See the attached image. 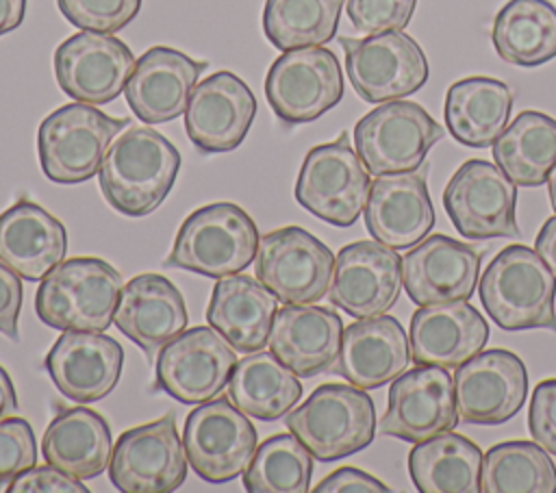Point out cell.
<instances>
[{
    "label": "cell",
    "mask_w": 556,
    "mask_h": 493,
    "mask_svg": "<svg viewBox=\"0 0 556 493\" xmlns=\"http://www.w3.org/2000/svg\"><path fill=\"white\" fill-rule=\"evenodd\" d=\"M178 169L180 152L165 135L148 126H130L111 141L98 180L115 211L143 217L169 195Z\"/></svg>",
    "instance_id": "6da1fadb"
},
{
    "label": "cell",
    "mask_w": 556,
    "mask_h": 493,
    "mask_svg": "<svg viewBox=\"0 0 556 493\" xmlns=\"http://www.w3.org/2000/svg\"><path fill=\"white\" fill-rule=\"evenodd\" d=\"M478 293L502 330L556 332V276L536 250L519 243L500 250L482 271Z\"/></svg>",
    "instance_id": "7a4b0ae2"
},
{
    "label": "cell",
    "mask_w": 556,
    "mask_h": 493,
    "mask_svg": "<svg viewBox=\"0 0 556 493\" xmlns=\"http://www.w3.org/2000/svg\"><path fill=\"white\" fill-rule=\"evenodd\" d=\"M122 274L96 256L61 261L39 285L35 311L56 330L104 332L122 293Z\"/></svg>",
    "instance_id": "3957f363"
},
{
    "label": "cell",
    "mask_w": 556,
    "mask_h": 493,
    "mask_svg": "<svg viewBox=\"0 0 556 493\" xmlns=\"http://www.w3.org/2000/svg\"><path fill=\"white\" fill-rule=\"evenodd\" d=\"M258 241L254 219L239 204L213 202L182 222L163 265L224 278L243 271L256 258Z\"/></svg>",
    "instance_id": "277c9868"
},
{
    "label": "cell",
    "mask_w": 556,
    "mask_h": 493,
    "mask_svg": "<svg viewBox=\"0 0 556 493\" xmlns=\"http://www.w3.org/2000/svg\"><path fill=\"white\" fill-rule=\"evenodd\" d=\"M313 458L332 463L365 450L376 434L374 400L354 384L326 382L285 415Z\"/></svg>",
    "instance_id": "5b68a950"
},
{
    "label": "cell",
    "mask_w": 556,
    "mask_h": 493,
    "mask_svg": "<svg viewBox=\"0 0 556 493\" xmlns=\"http://www.w3.org/2000/svg\"><path fill=\"white\" fill-rule=\"evenodd\" d=\"M124 126H128L126 117H111L85 102L52 111L37 132L43 174L59 185H78L93 178L113 137Z\"/></svg>",
    "instance_id": "8992f818"
},
{
    "label": "cell",
    "mask_w": 556,
    "mask_h": 493,
    "mask_svg": "<svg viewBox=\"0 0 556 493\" xmlns=\"http://www.w3.org/2000/svg\"><path fill=\"white\" fill-rule=\"evenodd\" d=\"M369 185V172L343 132L308 150L295 180V200L321 222L345 228L363 213Z\"/></svg>",
    "instance_id": "52a82bcc"
},
{
    "label": "cell",
    "mask_w": 556,
    "mask_h": 493,
    "mask_svg": "<svg viewBox=\"0 0 556 493\" xmlns=\"http://www.w3.org/2000/svg\"><path fill=\"white\" fill-rule=\"evenodd\" d=\"M441 137V124L408 100L382 102L354 126L356 152L374 176L419 169Z\"/></svg>",
    "instance_id": "ba28073f"
},
{
    "label": "cell",
    "mask_w": 556,
    "mask_h": 493,
    "mask_svg": "<svg viewBox=\"0 0 556 493\" xmlns=\"http://www.w3.org/2000/svg\"><path fill=\"white\" fill-rule=\"evenodd\" d=\"M182 443L189 467L211 484L243 476L256 452V428L230 397L198 404L185 421Z\"/></svg>",
    "instance_id": "9c48e42d"
},
{
    "label": "cell",
    "mask_w": 556,
    "mask_h": 493,
    "mask_svg": "<svg viewBox=\"0 0 556 493\" xmlns=\"http://www.w3.org/2000/svg\"><path fill=\"white\" fill-rule=\"evenodd\" d=\"M345 69L354 91L371 104L402 100L428 80V61L421 46L402 30L367 37H341Z\"/></svg>",
    "instance_id": "30bf717a"
},
{
    "label": "cell",
    "mask_w": 556,
    "mask_h": 493,
    "mask_svg": "<svg viewBox=\"0 0 556 493\" xmlns=\"http://www.w3.org/2000/svg\"><path fill=\"white\" fill-rule=\"evenodd\" d=\"M256 278L282 304H315L328 295L334 254L300 226H285L261 237Z\"/></svg>",
    "instance_id": "8fae6325"
},
{
    "label": "cell",
    "mask_w": 556,
    "mask_h": 493,
    "mask_svg": "<svg viewBox=\"0 0 556 493\" xmlns=\"http://www.w3.org/2000/svg\"><path fill=\"white\" fill-rule=\"evenodd\" d=\"M187 469L185 443L172 413L124 430L109 460V478L124 493L176 491L187 480Z\"/></svg>",
    "instance_id": "7c38bea8"
},
{
    "label": "cell",
    "mask_w": 556,
    "mask_h": 493,
    "mask_svg": "<svg viewBox=\"0 0 556 493\" xmlns=\"http://www.w3.org/2000/svg\"><path fill=\"white\" fill-rule=\"evenodd\" d=\"M271 111L287 124L321 117L343 98V74L332 50L321 46L282 52L265 76Z\"/></svg>",
    "instance_id": "4fadbf2b"
},
{
    "label": "cell",
    "mask_w": 556,
    "mask_h": 493,
    "mask_svg": "<svg viewBox=\"0 0 556 493\" xmlns=\"http://www.w3.org/2000/svg\"><path fill=\"white\" fill-rule=\"evenodd\" d=\"M517 185L493 163L465 161L447 180L443 206L465 239L517 237Z\"/></svg>",
    "instance_id": "5bb4252c"
},
{
    "label": "cell",
    "mask_w": 556,
    "mask_h": 493,
    "mask_svg": "<svg viewBox=\"0 0 556 493\" xmlns=\"http://www.w3.org/2000/svg\"><path fill=\"white\" fill-rule=\"evenodd\" d=\"M235 352L211 326L182 330L159 350L156 387L182 404L208 402L228 384Z\"/></svg>",
    "instance_id": "9a60e30c"
},
{
    "label": "cell",
    "mask_w": 556,
    "mask_h": 493,
    "mask_svg": "<svg viewBox=\"0 0 556 493\" xmlns=\"http://www.w3.org/2000/svg\"><path fill=\"white\" fill-rule=\"evenodd\" d=\"M454 378L445 367L417 365L391 380L389 404L380 432L400 441L421 443L458 426Z\"/></svg>",
    "instance_id": "2e32d148"
},
{
    "label": "cell",
    "mask_w": 556,
    "mask_h": 493,
    "mask_svg": "<svg viewBox=\"0 0 556 493\" xmlns=\"http://www.w3.org/2000/svg\"><path fill=\"white\" fill-rule=\"evenodd\" d=\"M454 397L465 424L497 426L513 419L528 395L523 361L508 350L478 352L454 371Z\"/></svg>",
    "instance_id": "e0dca14e"
},
{
    "label": "cell",
    "mask_w": 556,
    "mask_h": 493,
    "mask_svg": "<svg viewBox=\"0 0 556 493\" xmlns=\"http://www.w3.org/2000/svg\"><path fill=\"white\" fill-rule=\"evenodd\" d=\"M135 67V54L115 35L80 30L54 50L59 87L76 102L106 104L115 100Z\"/></svg>",
    "instance_id": "ac0fdd59"
},
{
    "label": "cell",
    "mask_w": 556,
    "mask_h": 493,
    "mask_svg": "<svg viewBox=\"0 0 556 493\" xmlns=\"http://www.w3.org/2000/svg\"><path fill=\"white\" fill-rule=\"evenodd\" d=\"M402 258L380 241H354L334 256L328 300L363 319L384 315L400 298Z\"/></svg>",
    "instance_id": "d6986e66"
},
{
    "label": "cell",
    "mask_w": 556,
    "mask_h": 493,
    "mask_svg": "<svg viewBox=\"0 0 556 493\" xmlns=\"http://www.w3.org/2000/svg\"><path fill=\"white\" fill-rule=\"evenodd\" d=\"M256 115L252 89L232 72H215L200 80L185 109V130L204 154L230 152L248 135Z\"/></svg>",
    "instance_id": "ffe728a7"
},
{
    "label": "cell",
    "mask_w": 556,
    "mask_h": 493,
    "mask_svg": "<svg viewBox=\"0 0 556 493\" xmlns=\"http://www.w3.org/2000/svg\"><path fill=\"white\" fill-rule=\"evenodd\" d=\"M363 211L371 239L393 250L417 245L437 222L426 169L376 176Z\"/></svg>",
    "instance_id": "44dd1931"
},
{
    "label": "cell",
    "mask_w": 556,
    "mask_h": 493,
    "mask_svg": "<svg viewBox=\"0 0 556 493\" xmlns=\"http://www.w3.org/2000/svg\"><path fill=\"white\" fill-rule=\"evenodd\" d=\"M480 254L445 235L421 239L402 256V285L417 306L469 300L478 285Z\"/></svg>",
    "instance_id": "7402d4cb"
},
{
    "label": "cell",
    "mask_w": 556,
    "mask_h": 493,
    "mask_svg": "<svg viewBox=\"0 0 556 493\" xmlns=\"http://www.w3.org/2000/svg\"><path fill=\"white\" fill-rule=\"evenodd\" d=\"M124 350L102 332L63 330L46 356V369L61 395L89 404L106 397L119 382Z\"/></svg>",
    "instance_id": "603a6c76"
},
{
    "label": "cell",
    "mask_w": 556,
    "mask_h": 493,
    "mask_svg": "<svg viewBox=\"0 0 556 493\" xmlns=\"http://www.w3.org/2000/svg\"><path fill=\"white\" fill-rule=\"evenodd\" d=\"M204 61H195L169 46H154L143 52L124 87L126 102L135 117L146 124L172 122L187 109L198 85Z\"/></svg>",
    "instance_id": "cb8c5ba5"
},
{
    "label": "cell",
    "mask_w": 556,
    "mask_h": 493,
    "mask_svg": "<svg viewBox=\"0 0 556 493\" xmlns=\"http://www.w3.org/2000/svg\"><path fill=\"white\" fill-rule=\"evenodd\" d=\"M408 363L410 347L402 324L391 315H376L343 328L341 350L330 371L367 391L395 380Z\"/></svg>",
    "instance_id": "d4e9b609"
},
{
    "label": "cell",
    "mask_w": 556,
    "mask_h": 493,
    "mask_svg": "<svg viewBox=\"0 0 556 493\" xmlns=\"http://www.w3.org/2000/svg\"><path fill=\"white\" fill-rule=\"evenodd\" d=\"M489 341V324L465 300L419 306L410 317V356L417 365L456 369Z\"/></svg>",
    "instance_id": "484cf974"
},
{
    "label": "cell",
    "mask_w": 556,
    "mask_h": 493,
    "mask_svg": "<svg viewBox=\"0 0 556 493\" xmlns=\"http://www.w3.org/2000/svg\"><path fill=\"white\" fill-rule=\"evenodd\" d=\"M341 339L343 321L332 308L285 304L274 317L267 345L298 378H313L332 367Z\"/></svg>",
    "instance_id": "4316f807"
},
{
    "label": "cell",
    "mask_w": 556,
    "mask_h": 493,
    "mask_svg": "<svg viewBox=\"0 0 556 493\" xmlns=\"http://www.w3.org/2000/svg\"><path fill=\"white\" fill-rule=\"evenodd\" d=\"M113 321L152 358L187 328L185 298L165 276L139 274L122 287Z\"/></svg>",
    "instance_id": "83f0119b"
},
{
    "label": "cell",
    "mask_w": 556,
    "mask_h": 493,
    "mask_svg": "<svg viewBox=\"0 0 556 493\" xmlns=\"http://www.w3.org/2000/svg\"><path fill=\"white\" fill-rule=\"evenodd\" d=\"M276 313L278 298L261 280L245 274H232L215 282L206 321L237 352L250 354L267 345Z\"/></svg>",
    "instance_id": "f1b7e54d"
},
{
    "label": "cell",
    "mask_w": 556,
    "mask_h": 493,
    "mask_svg": "<svg viewBox=\"0 0 556 493\" xmlns=\"http://www.w3.org/2000/svg\"><path fill=\"white\" fill-rule=\"evenodd\" d=\"M65 252V226L39 204L20 200L0 215V261L17 276L43 280Z\"/></svg>",
    "instance_id": "f546056e"
},
{
    "label": "cell",
    "mask_w": 556,
    "mask_h": 493,
    "mask_svg": "<svg viewBox=\"0 0 556 493\" xmlns=\"http://www.w3.org/2000/svg\"><path fill=\"white\" fill-rule=\"evenodd\" d=\"M41 452L46 463L78 480L96 478L109 469L113 452L109 421L91 408H63L43 432Z\"/></svg>",
    "instance_id": "4dcf8cb0"
},
{
    "label": "cell",
    "mask_w": 556,
    "mask_h": 493,
    "mask_svg": "<svg viewBox=\"0 0 556 493\" xmlns=\"http://www.w3.org/2000/svg\"><path fill=\"white\" fill-rule=\"evenodd\" d=\"M510 109L508 85L489 76L456 80L445 93V124L452 137L469 148L493 146L508 124Z\"/></svg>",
    "instance_id": "1f68e13d"
},
{
    "label": "cell",
    "mask_w": 556,
    "mask_h": 493,
    "mask_svg": "<svg viewBox=\"0 0 556 493\" xmlns=\"http://www.w3.org/2000/svg\"><path fill=\"white\" fill-rule=\"evenodd\" d=\"M482 450L467 437L447 430L421 443L408 454L413 484L421 493H478Z\"/></svg>",
    "instance_id": "d6a6232c"
},
{
    "label": "cell",
    "mask_w": 556,
    "mask_h": 493,
    "mask_svg": "<svg viewBox=\"0 0 556 493\" xmlns=\"http://www.w3.org/2000/svg\"><path fill=\"white\" fill-rule=\"evenodd\" d=\"M228 397L248 417L274 421L285 417L302 397L298 376L276 354L250 352L230 371Z\"/></svg>",
    "instance_id": "836d02e7"
},
{
    "label": "cell",
    "mask_w": 556,
    "mask_h": 493,
    "mask_svg": "<svg viewBox=\"0 0 556 493\" xmlns=\"http://www.w3.org/2000/svg\"><path fill=\"white\" fill-rule=\"evenodd\" d=\"M491 39L506 63L539 67L556 56V7L549 0H508L493 20Z\"/></svg>",
    "instance_id": "e575fe53"
},
{
    "label": "cell",
    "mask_w": 556,
    "mask_h": 493,
    "mask_svg": "<svg viewBox=\"0 0 556 493\" xmlns=\"http://www.w3.org/2000/svg\"><path fill=\"white\" fill-rule=\"evenodd\" d=\"M493 159L517 187H541L556 167V119L521 111L495 139Z\"/></svg>",
    "instance_id": "d590c367"
},
{
    "label": "cell",
    "mask_w": 556,
    "mask_h": 493,
    "mask_svg": "<svg viewBox=\"0 0 556 493\" xmlns=\"http://www.w3.org/2000/svg\"><path fill=\"white\" fill-rule=\"evenodd\" d=\"M482 493H556V465L536 441H504L482 458Z\"/></svg>",
    "instance_id": "8d00e7d4"
},
{
    "label": "cell",
    "mask_w": 556,
    "mask_h": 493,
    "mask_svg": "<svg viewBox=\"0 0 556 493\" xmlns=\"http://www.w3.org/2000/svg\"><path fill=\"white\" fill-rule=\"evenodd\" d=\"M343 4L345 0H265V37L282 52L324 46L337 35Z\"/></svg>",
    "instance_id": "74e56055"
},
{
    "label": "cell",
    "mask_w": 556,
    "mask_h": 493,
    "mask_svg": "<svg viewBox=\"0 0 556 493\" xmlns=\"http://www.w3.org/2000/svg\"><path fill=\"white\" fill-rule=\"evenodd\" d=\"M313 476V454L293 432H282L256 445L243 471L250 493H306Z\"/></svg>",
    "instance_id": "f35d334b"
},
{
    "label": "cell",
    "mask_w": 556,
    "mask_h": 493,
    "mask_svg": "<svg viewBox=\"0 0 556 493\" xmlns=\"http://www.w3.org/2000/svg\"><path fill=\"white\" fill-rule=\"evenodd\" d=\"M56 7L80 30L115 35L137 17L141 0H56Z\"/></svg>",
    "instance_id": "ab89813d"
},
{
    "label": "cell",
    "mask_w": 556,
    "mask_h": 493,
    "mask_svg": "<svg viewBox=\"0 0 556 493\" xmlns=\"http://www.w3.org/2000/svg\"><path fill=\"white\" fill-rule=\"evenodd\" d=\"M37 443L30 424L22 417L0 419V489L9 486L20 473L35 467Z\"/></svg>",
    "instance_id": "60d3db41"
},
{
    "label": "cell",
    "mask_w": 556,
    "mask_h": 493,
    "mask_svg": "<svg viewBox=\"0 0 556 493\" xmlns=\"http://www.w3.org/2000/svg\"><path fill=\"white\" fill-rule=\"evenodd\" d=\"M415 7L417 0H345L352 26L365 35L404 30Z\"/></svg>",
    "instance_id": "b9f144b4"
},
{
    "label": "cell",
    "mask_w": 556,
    "mask_h": 493,
    "mask_svg": "<svg viewBox=\"0 0 556 493\" xmlns=\"http://www.w3.org/2000/svg\"><path fill=\"white\" fill-rule=\"evenodd\" d=\"M528 430L532 441L549 454H556V378L541 380L534 387L528 410Z\"/></svg>",
    "instance_id": "7bdbcfd3"
},
{
    "label": "cell",
    "mask_w": 556,
    "mask_h": 493,
    "mask_svg": "<svg viewBox=\"0 0 556 493\" xmlns=\"http://www.w3.org/2000/svg\"><path fill=\"white\" fill-rule=\"evenodd\" d=\"M9 493H87L89 489L74 476L48 465H35L20 473L9 486Z\"/></svg>",
    "instance_id": "ee69618b"
},
{
    "label": "cell",
    "mask_w": 556,
    "mask_h": 493,
    "mask_svg": "<svg viewBox=\"0 0 556 493\" xmlns=\"http://www.w3.org/2000/svg\"><path fill=\"white\" fill-rule=\"evenodd\" d=\"M22 308V276L0 261V332L17 341V317Z\"/></svg>",
    "instance_id": "f6af8a7d"
},
{
    "label": "cell",
    "mask_w": 556,
    "mask_h": 493,
    "mask_svg": "<svg viewBox=\"0 0 556 493\" xmlns=\"http://www.w3.org/2000/svg\"><path fill=\"white\" fill-rule=\"evenodd\" d=\"M315 493H387L391 491L387 484H382L378 478L354 469V467H341L332 473H328L315 489Z\"/></svg>",
    "instance_id": "bcb514c9"
},
{
    "label": "cell",
    "mask_w": 556,
    "mask_h": 493,
    "mask_svg": "<svg viewBox=\"0 0 556 493\" xmlns=\"http://www.w3.org/2000/svg\"><path fill=\"white\" fill-rule=\"evenodd\" d=\"M534 250L545 261V265L552 269V274L556 276V215L545 219V224L541 226V230L534 239Z\"/></svg>",
    "instance_id": "7dc6e473"
},
{
    "label": "cell",
    "mask_w": 556,
    "mask_h": 493,
    "mask_svg": "<svg viewBox=\"0 0 556 493\" xmlns=\"http://www.w3.org/2000/svg\"><path fill=\"white\" fill-rule=\"evenodd\" d=\"M26 15V0H0V37L15 30Z\"/></svg>",
    "instance_id": "c3c4849f"
},
{
    "label": "cell",
    "mask_w": 556,
    "mask_h": 493,
    "mask_svg": "<svg viewBox=\"0 0 556 493\" xmlns=\"http://www.w3.org/2000/svg\"><path fill=\"white\" fill-rule=\"evenodd\" d=\"M15 408H17V397H15V389H13L11 376L0 365V419L7 417L9 413H13Z\"/></svg>",
    "instance_id": "681fc988"
},
{
    "label": "cell",
    "mask_w": 556,
    "mask_h": 493,
    "mask_svg": "<svg viewBox=\"0 0 556 493\" xmlns=\"http://www.w3.org/2000/svg\"><path fill=\"white\" fill-rule=\"evenodd\" d=\"M547 191H549L552 208H554V213H556V167H554V172H552L549 178H547Z\"/></svg>",
    "instance_id": "f907efd6"
}]
</instances>
